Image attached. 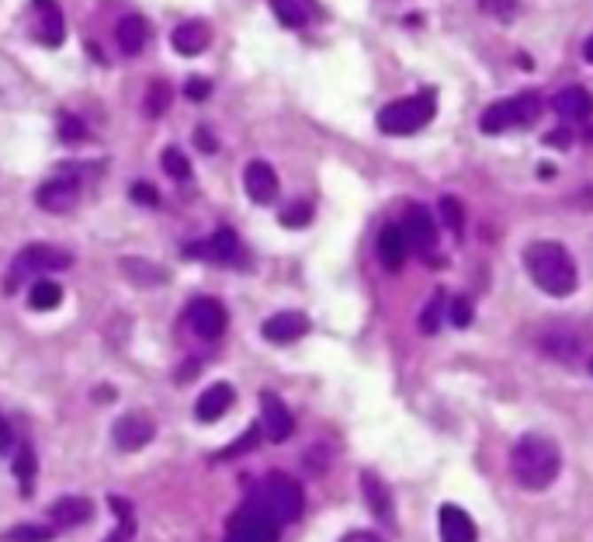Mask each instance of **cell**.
Returning a JSON list of instances; mask_svg holds the SVG:
<instances>
[{
	"label": "cell",
	"instance_id": "6da1fadb",
	"mask_svg": "<svg viewBox=\"0 0 593 542\" xmlns=\"http://www.w3.org/2000/svg\"><path fill=\"white\" fill-rule=\"evenodd\" d=\"M562 469V452L549 435H520L511 452V473L524 491H545L552 487Z\"/></svg>",
	"mask_w": 593,
	"mask_h": 542
},
{
	"label": "cell",
	"instance_id": "7a4b0ae2",
	"mask_svg": "<svg viewBox=\"0 0 593 542\" xmlns=\"http://www.w3.org/2000/svg\"><path fill=\"white\" fill-rule=\"evenodd\" d=\"M524 268L531 275V282L542 292H549L555 299L576 292L580 275H576V261L569 257V250L555 240H534L524 250Z\"/></svg>",
	"mask_w": 593,
	"mask_h": 542
},
{
	"label": "cell",
	"instance_id": "3957f363",
	"mask_svg": "<svg viewBox=\"0 0 593 542\" xmlns=\"http://www.w3.org/2000/svg\"><path fill=\"white\" fill-rule=\"evenodd\" d=\"M434 112H437L434 90H420L413 98H399L393 105H386L378 112V129L386 136H410V132H420L424 125L431 122Z\"/></svg>",
	"mask_w": 593,
	"mask_h": 542
},
{
	"label": "cell",
	"instance_id": "277c9868",
	"mask_svg": "<svg viewBox=\"0 0 593 542\" xmlns=\"http://www.w3.org/2000/svg\"><path fill=\"white\" fill-rule=\"evenodd\" d=\"M254 500L275 518L277 525H285V522H295L299 515H302V487H299V480H292V476H285V473H271V476H264V483L257 487V494Z\"/></svg>",
	"mask_w": 593,
	"mask_h": 542
},
{
	"label": "cell",
	"instance_id": "5b68a950",
	"mask_svg": "<svg viewBox=\"0 0 593 542\" xmlns=\"http://www.w3.org/2000/svg\"><path fill=\"white\" fill-rule=\"evenodd\" d=\"M538 112H542V98L527 90V94H517V98L489 105L482 112V119H479V129L489 132V136L507 132V129H524V125H531L538 119Z\"/></svg>",
	"mask_w": 593,
	"mask_h": 542
},
{
	"label": "cell",
	"instance_id": "8992f818",
	"mask_svg": "<svg viewBox=\"0 0 593 542\" xmlns=\"http://www.w3.org/2000/svg\"><path fill=\"white\" fill-rule=\"evenodd\" d=\"M277 536H281V525L257 500H246L237 515L230 518L226 539L222 542H277Z\"/></svg>",
	"mask_w": 593,
	"mask_h": 542
},
{
	"label": "cell",
	"instance_id": "52a82bcc",
	"mask_svg": "<svg viewBox=\"0 0 593 542\" xmlns=\"http://www.w3.org/2000/svg\"><path fill=\"white\" fill-rule=\"evenodd\" d=\"M70 264H74V257H70L66 250L49 247V244H28V247H25L21 254H18V257H14V264H11L7 292L18 289V282H21V279H28V275H45V271H59V268H70Z\"/></svg>",
	"mask_w": 593,
	"mask_h": 542
},
{
	"label": "cell",
	"instance_id": "ba28073f",
	"mask_svg": "<svg viewBox=\"0 0 593 542\" xmlns=\"http://www.w3.org/2000/svg\"><path fill=\"white\" fill-rule=\"evenodd\" d=\"M184 317H188V327H191L198 337H205V341L219 337V334L226 331V324H230L226 306H222L219 299H212V295H198V299H191Z\"/></svg>",
	"mask_w": 593,
	"mask_h": 542
},
{
	"label": "cell",
	"instance_id": "9c48e42d",
	"mask_svg": "<svg viewBox=\"0 0 593 542\" xmlns=\"http://www.w3.org/2000/svg\"><path fill=\"white\" fill-rule=\"evenodd\" d=\"M399 226H402V233H406V240H410V250H417L420 257L431 261V254H434L437 247V223H434V216H431V208L410 206L406 219H402Z\"/></svg>",
	"mask_w": 593,
	"mask_h": 542
},
{
	"label": "cell",
	"instance_id": "30bf717a",
	"mask_svg": "<svg viewBox=\"0 0 593 542\" xmlns=\"http://www.w3.org/2000/svg\"><path fill=\"white\" fill-rule=\"evenodd\" d=\"M153 435H157V424L146 414H121L115 420V428H112V438H115V445H119L121 452L146 449L153 442Z\"/></svg>",
	"mask_w": 593,
	"mask_h": 542
},
{
	"label": "cell",
	"instance_id": "8fae6325",
	"mask_svg": "<svg viewBox=\"0 0 593 542\" xmlns=\"http://www.w3.org/2000/svg\"><path fill=\"white\" fill-rule=\"evenodd\" d=\"M35 199H39V206L45 208V212H70L80 199V177H74V174H56L52 181L42 185Z\"/></svg>",
	"mask_w": 593,
	"mask_h": 542
},
{
	"label": "cell",
	"instance_id": "7c38bea8",
	"mask_svg": "<svg viewBox=\"0 0 593 542\" xmlns=\"http://www.w3.org/2000/svg\"><path fill=\"white\" fill-rule=\"evenodd\" d=\"M261 431L268 435V442H285L295 431V420L288 414L285 400L275 393H261Z\"/></svg>",
	"mask_w": 593,
	"mask_h": 542
},
{
	"label": "cell",
	"instance_id": "4fadbf2b",
	"mask_svg": "<svg viewBox=\"0 0 593 542\" xmlns=\"http://www.w3.org/2000/svg\"><path fill=\"white\" fill-rule=\"evenodd\" d=\"M437 525H441V542H479L472 515L458 504H441Z\"/></svg>",
	"mask_w": 593,
	"mask_h": 542
},
{
	"label": "cell",
	"instance_id": "5bb4252c",
	"mask_svg": "<svg viewBox=\"0 0 593 542\" xmlns=\"http://www.w3.org/2000/svg\"><path fill=\"white\" fill-rule=\"evenodd\" d=\"M309 331V317L306 313H295V310H285V313H275V317H268L264 320V341H271V344H292V341H299V337H306Z\"/></svg>",
	"mask_w": 593,
	"mask_h": 542
},
{
	"label": "cell",
	"instance_id": "9a60e30c",
	"mask_svg": "<svg viewBox=\"0 0 593 542\" xmlns=\"http://www.w3.org/2000/svg\"><path fill=\"white\" fill-rule=\"evenodd\" d=\"M243 188L257 206H268L277 199V174L268 161H254L243 170Z\"/></svg>",
	"mask_w": 593,
	"mask_h": 542
},
{
	"label": "cell",
	"instance_id": "2e32d148",
	"mask_svg": "<svg viewBox=\"0 0 593 542\" xmlns=\"http://www.w3.org/2000/svg\"><path fill=\"white\" fill-rule=\"evenodd\" d=\"M555 115L566 122H587L593 115V98L587 87H562L552 101Z\"/></svg>",
	"mask_w": 593,
	"mask_h": 542
},
{
	"label": "cell",
	"instance_id": "e0dca14e",
	"mask_svg": "<svg viewBox=\"0 0 593 542\" xmlns=\"http://www.w3.org/2000/svg\"><path fill=\"white\" fill-rule=\"evenodd\" d=\"M90 518H94V504L87 498H77V494H66V498L49 504V522L59 529H77Z\"/></svg>",
	"mask_w": 593,
	"mask_h": 542
},
{
	"label": "cell",
	"instance_id": "ac0fdd59",
	"mask_svg": "<svg viewBox=\"0 0 593 542\" xmlns=\"http://www.w3.org/2000/svg\"><path fill=\"white\" fill-rule=\"evenodd\" d=\"M378 261L389 268V271H399L402 264H406V257H410V240H406V233H402V226L399 223H389V226H382V233H378Z\"/></svg>",
	"mask_w": 593,
	"mask_h": 542
},
{
	"label": "cell",
	"instance_id": "d6986e66",
	"mask_svg": "<svg viewBox=\"0 0 593 542\" xmlns=\"http://www.w3.org/2000/svg\"><path fill=\"white\" fill-rule=\"evenodd\" d=\"M233 400H237L233 386H230V382H215V386H208V389L198 397L195 417L201 424H212V420H219V417L233 407Z\"/></svg>",
	"mask_w": 593,
	"mask_h": 542
},
{
	"label": "cell",
	"instance_id": "ffe728a7",
	"mask_svg": "<svg viewBox=\"0 0 593 542\" xmlns=\"http://www.w3.org/2000/svg\"><path fill=\"white\" fill-rule=\"evenodd\" d=\"M191 257H208V261H222V264H233L239 257V240L233 230H219L212 240H205V244H191L188 247Z\"/></svg>",
	"mask_w": 593,
	"mask_h": 542
},
{
	"label": "cell",
	"instance_id": "44dd1931",
	"mask_svg": "<svg viewBox=\"0 0 593 542\" xmlns=\"http://www.w3.org/2000/svg\"><path fill=\"white\" fill-rule=\"evenodd\" d=\"M361 491H364V500H368L371 515H375L378 522L393 525L395 511H393V498H389V487H386V483H382L375 473H361Z\"/></svg>",
	"mask_w": 593,
	"mask_h": 542
},
{
	"label": "cell",
	"instance_id": "7402d4cb",
	"mask_svg": "<svg viewBox=\"0 0 593 542\" xmlns=\"http://www.w3.org/2000/svg\"><path fill=\"white\" fill-rule=\"evenodd\" d=\"M119 49L125 56H136V52H143V45L150 39V28H146V21L139 18V14H125L119 21Z\"/></svg>",
	"mask_w": 593,
	"mask_h": 542
},
{
	"label": "cell",
	"instance_id": "603a6c76",
	"mask_svg": "<svg viewBox=\"0 0 593 542\" xmlns=\"http://www.w3.org/2000/svg\"><path fill=\"white\" fill-rule=\"evenodd\" d=\"M35 14H39V35L45 45H59L63 35H66V25H63V14L52 0H35Z\"/></svg>",
	"mask_w": 593,
	"mask_h": 542
},
{
	"label": "cell",
	"instance_id": "cb8c5ba5",
	"mask_svg": "<svg viewBox=\"0 0 593 542\" xmlns=\"http://www.w3.org/2000/svg\"><path fill=\"white\" fill-rule=\"evenodd\" d=\"M205 45H208V25H205V21H184V25H177V32H174V49H177L181 56H198Z\"/></svg>",
	"mask_w": 593,
	"mask_h": 542
},
{
	"label": "cell",
	"instance_id": "d4e9b609",
	"mask_svg": "<svg viewBox=\"0 0 593 542\" xmlns=\"http://www.w3.org/2000/svg\"><path fill=\"white\" fill-rule=\"evenodd\" d=\"M121 271L136 286H163L167 282V271L157 268V264H150V261H143V257H121Z\"/></svg>",
	"mask_w": 593,
	"mask_h": 542
},
{
	"label": "cell",
	"instance_id": "484cf974",
	"mask_svg": "<svg viewBox=\"0 0 593 542\" xmlns=\"http://www.w3.org/2000/svg\"><path fill=\"white\" fill-rule=\"evenodd\" d=\"M28 302H32V310H56L63 302V286L52 279H39L28 292Z\"/></svg>",
	"mask_w": 593,
	"mask_h": 542
},
{
	"label": "cell",
	"instance_id": "4316f807",
	"mask_svg": "<svg viewBox=\"0 0 593 542\" xmlns=\"http://www.w3.org/2000/svg\"><path fill=\"white\" fill-rule=\"evenodd\" d=\"M14 476L21 483V494H28L32 483H35V452H32V445L18 449V456H14Z\"/></svg>",
	"mask_w": 593,
	"mask_h": 542
},
{
	"label": "cell",
	"instance_id": "83f0119b",
	"mask_svg": "<svg viewBox=\"0 0 593 542\" xmlns=\"http://www.w3.org/2000/svg\"><path fill=\"white\" fill-rule=\"evenodd\" d=\"M56 536V529L52 525H14L4 542H49Z\"/></svg>",
	"mask_w": 593,
	"mask_h": 542
},
{
	"label": "cell",
	"instance_id": "f1b7e54d",
	"mask_svg": "<svg viewBox=\"0 0 593 542\" xmlns=\"http://www.w3.org/2000/svg\"><path fill=\"white\" fill-rule=\"evenodd\" d=\"M441 320H444V292H434V299H427V306L420 313V331L437 334L441 331Z\"/></svg>",
	"mask_w": 593,
	"mask_h": 542
},
{
	"label": "cell",
	"instance_id": "f546056e",
	"mask_svg": "<svg viewBox=\"0 0 593 542\" xmlns=\"http://www.w3.org/2000/svg\"><path fill=\"white\" fill-rule=\"evenodd\" d=\"M108 504H112V511H119V532L115 536H108L105 542H129L132 539V532H136V525H132V507L125 504L121 498H108Z\"/></svg>",
	"mask_w": 593,
	"mask_h": 542
},
{
	"label": "cell",
	"instance_id": "4dcf8cb0",
	"mask_svg": "<svg viewBox=\"0 0 593 542\" xmlns=\"http://www.w3.org/2000/svg\"><path fill=\"white\" fill-rule=\"evenodd\" d=\"M257 438H261V424H250L237 442H233L230 449H222L215 459H237V456H243V452H254V449H257Z\"/></svg>",
	"mask_w": 593,
	"mask_h": 542
},
{
	"label": "cell",
	"instance_id": "1f68e13d",
	"mask_svg": "<svg viewBox=\"0 0 593 542\" xmlns=\"http://www.w3.org/2000/svg\"><path fill=\"white\" fill-rule=\"evenodd\" d=\"M160 164H163V170L170 174V177H177V181H188L191 177V164H188V157L181 153V150H163V157H160Z\"/></svg>",
	"mask_w": 593,
	"mask_h": 542
},
{
	"label": "cell",
	"instance_id": "d6a6232c",
	"mask_svg": "<svg viewBox=\"0 0 593 542\" xmlns=\"http://www.w3.org/2000/svg\"><path fill=\"white\" fill-rule=\"evenodd\" d=\"M275 14L285 25H292V28L306 25V7H302L299 0H275Z\"/></svg>",
	"mask_w": 593,
	"mask_h": 542
},
{
	"label": "cell",
	"instance_id": "836d02e7",
	"mask_svg": "<svg viewBox=\"0 0 593 542\" xmlns=\"http://www.w3.org/2000/svg\"><path fill=\"white\" fill-rule=\"evenodd\" d=\"M479 7H482V14H489V18H496V21H514L517 14V0H479Z\"/></svg>",
	"mask_w": 593,
	"mask_h": 542
},
{
	"label": "cell",
	"instance_id": "e575fe53",
	"mask_svg": "<svg viewBox=\"0 0 593 542\" xmlns=\"http://www.w3.org/2000/svg\"><path fill=\"white\" fill-rule=\"evenodd\" d=\"M170 108V87L167 83H153L150 87V94H146V115H163Z\"/></svg>",
	"mask_w": 593,
	"mask_h": 542
},
{
	"label": "cell",
	"instance_id": "d590c367",
	"mask_svg": "<svg viewBox=\"0 0 593 542\" xmlns=\"http://www.w3.org/2000/svg\"><path fill=\"white\" fill-rule=\"evenodd\" d=\"M313 219V206L309 202H295V206H288L281 212V223L285 226H292V230H299V226H306Z\"/></svg>",
	"mask_w": 593,
	"mask_h": 542
},
{
	"label": "cell",
	"instance_id": "8d00e7d4",
	"mask_svg": "<svg viewBox=\"0 0 593 542\" xmlns=\"http://www.w3.org/2000/svg\"><path fill=\"white\" fill-rule=\"evenodd\" d=\"M448 317H451V324L455 327H469L472 324V302L469 299H451V306H448Z\"/></svg>",
	"mask_w": 593,
	"mask_h": 542
},
{
	"label": "cell",
	"instance_id": "74e56055",
	"mask_svg": "<svg viewBox=\"0 0 593 542\" xmlns=\"http://www.w3.org/2000/svg\"><path fill=\"white\" fill-rule=\"evenodd\" d=\"M462 216H465V212H462V206H458V199H451V195H444V199H441V219H444L451 230H458V226H462Z\"/></svg>",
	"mask_w": 593,
	"mask_h": 542
},
{
	"label": "cell",
	"instance_id": "f35d334b",
	"mask_svg": "<svg viewBox=\"0 0 593 542\" xmlns=\"http://www.w3.org/2000/svg\"><path fill=\"white\" fill-rule=\"evenodd\" d=\"M59 125H63V139H66V143H77V139H83V136H87L83 122H80V119H74V115H63V119H59Z\"/></svg>",
	"mask_w": 593,
	"mask_h": 542
},
{
	"label": "cell",
	"instance_id": "ab89813d",
	"mask_svg": "<svg viewBox=\"0 0 593 542\" xmlns=\"http://www.w3.org/2000/svg\"><path fill=\"white\" fill-rule=\"evenodd\" d=\"M132 199H136V202H143V206H157L160 202L157 188H153V185H146V181H143V185H132Z\"/></svg>",
	"mask_w": 593,
	"mask_h": 542
},
{
	"label": "cell",
	"instance_id": "60d3db41",
	"mask_svg": "<svg viewBox=\"0 0 593 542\" xmlns=\"http://www.w3.org/2000/svg\"><path fill=\"white\" fill-rule=\"evenodd\" d=\"M208 87H212V83L205 81V77H191V81L184 83V94H188L191 101H205V98H208Z\"/></svg>",
	"mask_w": 593,
	"mask_h": 542
},
{
	"label": "cell",
	"instance_id": "b9f144b4",
	"mask_svg": "<svg viewBox=\"0 0 593 542\" xmlns=\"http://www.w3.org/2000/svg\"><path fill=\"white\" fill-rule=\"evenodd\" d=\"M14 449V435H11V424L0 417V456H7Z\"/></svg>",
	"mask_w": 593,
	"mask_h": 542
},
{
	"label": "cell",
	"instance_id": "7bdbcfd3",
	"mask_svg": "<svg viewBox=\"0 0 593 542\" xmlns=\"http://www.w3.org/2000/svg\"><path fill=\"white\" fill-rule=\"evenodd\" d=\"M569 139H573V136H569L566 129H558V132H549V143H552V146H569Z\"/></svg>",
	"mask_w": 593,
	"mask_h": 542
},
{
	"label": "cell",
	"instance_id": "ee69618b",
	"mask_svg": "<svg viewBox=\"0 0 593 542\" xmlns=\"http://www.w3.org/2000/svg\"><path fill=\"white\" fill-rule=\"evenodd\" d=\"M340 542H382L375 532H351L347 539H340Z\"/></svg>",
	"mask_w": 593,
	"mask_h": 542
},
{
	"label": "cell",
	"instance_id": "f6af8a7d",
	"mask_svg": "<svg viewBox=\"0 0 593 542\" xmlns=\"http://www.w3.org/2000/svg\"><path fill=\"white\" fill-rule=\"evenodd\" d=\"M198 143H201V150H205V153H212V150H215V143H212V136H208L205 129H198Z\"/></svg>",
	"mask_w": 593,
	"mask_h": 542
},
{
	"label": "cell",
	"instance_id": "bcb514c9",
	"mask_svg": "<svg viewBox=\"0 0 593 542\" xmlns=\"http://www.w3.org/2000/svg\"><path fill=\"white\" fill-rule=\"evenodd\" d=\"M94 400H115V389H108V386H105V389H94Z\"/></svg>",
	"mask_w": 593,
	"mask_h": 542
},
{
	"label": "cell",
	"instance_id": "7dc6e473",
	"mask_svg": "<svg viewBox=\"0 0 593 542\" xmlns=\"http://www.w3.org/2000/svg\"><path fill=\"white\" fill-rule=\"evenodd\" d=\"M583 56H587V63H593V35L587 39V45H583Z\"/></svg>",
	"mask_w": 593,
	"mask_h": 542
},
{
	"label": "cell",
	"instance_id": "c3c4849f",
	"mask_svg": "<svg viewBox=\"0 0 593 542\" xmlns=\"http://www.w3.org/2000/svg\"><path fill=\"white\" fill-rule=\"evenodd\" d=\"M590 375H593V358H590Z\"/></svg>",
	"mask_w": 593,
	"mask_h": 542
}]
</instances>
